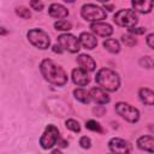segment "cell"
<instances>
[{"instance_id":"cell-1","label":"cell","mask_w":154,"mask_h":154,"mask_svg":"<svg viewBox=\"0 0 154 154\" xmlns=\"http://www.w3.org/2000/svg\"><path fill=\"white\" fill-rule=\"evenodd\" d=\"M40 70L46 81L54 85H64L67 82V75L65 71L51 59H45L40 64Z\"/></svg>"},{"instance_id":"cell-2","label":"cell","mask_w":154,"mask_h":154,"mask_svg":"<svg viewBox=\"0 0 154 154\" xmlns=\"http://www.w3.org/2000/svg\"><path fill=\"white\" fill-rule=\"evenodd\" d=\"M95 81L99 85V88L107 90V91H116L119 88L120 79L118 73H116L113 70L103 67L97 71L95 76Z\"/></svg>"},{"instance_id":"cell-3","label":"cell","mask_w":154,"mask_h":154,"mask_svg":"<svg viewBox=\"0 0 154 154\" xmlns=\"http://www.w3.org/2000/svg\"><path fill=\"white\" fill-rule=\"evenodd\" d=\"M113 20L119 26H124V28L131 29V28H135V25L138 22V18H137V14H136V12L134 10L125 8V10L118 11L114 14Z\"/></svg>"},{"instance_id":"cell-4","label":"cell","mask_w":154,"mask_h":154,"mask_svg":"<svg viewBox=\"0 0 154 154\" xmlns=\"http://www.w3.org/2000/svg\"><path fill=\"white\" fill-rule=\"evenodd\" d=\"M81 16L88 20V22H94V23H97L102 19L106 18V12L97 5H94V4H87V5H83L82 6V10H81Z\"/></svg>"},{"instance_id":"cell-5","label":"cell","mask_w":154,"mask_h":154,"mask_svg":"<svg viewBox=\"0 0 154 154\" xmlns=\"http://www.w3.org/2000/svg\"><path fill=\"white\" fill-rule=\"evenodd\" d=\"M26 36H28L29 41L31 42V45H34L35 47H37L40 49H46L51 45V40H49L48 34H46L41 29H31L28 31Z\"/></svg>"},{"instance_id":"cell-6","label":"cell","mask_w":154,"mask_h":154,"mask_svg":"<svg viewBox=\"0 0 154 154\" xmlns=\"http://www.w3.org/2000/svg\"><path fill=\"white\" fill-rule=\"evenodd\" d=\"M116 112L123 117L125 120L130 123H136L140 119V112L134 106L126 103V102H118L116 105Z\"/></svg>"},{"instance_id":"cell-7","label":"cell","mask_w":154,"mask_h":154,"mask_svg":"<svg viewBox=\"0 0 154 154\" xmlns=\"http://www.w3.org/2000/svg\"><path fill=\"white\" fill-rule=\"evenodd\" d=\"M59 130L54 125H48L40 138V144L43 149H49L59 141Z\"/></svg>"},{"instance_id":"cell-8","label":"cell","mask_w":154,"mask_h":154,"mask_svg":"<svg viewBox=\"0 0 154 154\" xmlns=\"http://www.w3.org/2000/svg\"><path fill=\"white\" fill-rule=\"evenodd\" d=\"M58 45L63 48L66 49L70 53H76L79 51V38L75 37L71 34H63L58 36Z\"/></svg>"},{"instance_id":"cell-9","label":"cell","mask_w":154,"mask_h":154,"mask_svg":"<svg viewBox=\"0 0 154 154\" xmlns=\"http://www.w3.org/2000/svg\"><path fill=\"white\" fill-rule=\"evenodd\" d=\"M108 147L113 154H130L131 144L123 138H112L108 142Z\"/></svg>"},{"instance_id":"cell-10","label":"cell","mask_w":154,"mask_h":154,"mask_svg":"<svg viewBox=\"0 0 154 154\" xmlns=\"http://www.w3.org/2000/svg\"><path fill=\"white\" fill-rule=\"evenodd\" d=\"M90 29L94 34L99 35V36H102V37H107L109 35H112L113 32V29L109 24L107 23H102V22H97V23H93L90 25Z\"/></svg>"},{"instance_id":"cell-11","label":"cell","mask_w":154,"mask_h":154,"mask_svg":"<svg viewBox=\"0 0 154 154\" xmlns=\"http://www.w3.org/2000/svg\"><path fill=\"white\" fill-rule=\"evenodd\" d=\"M90 96H91V100H94L96 103L99 105H106L109 102V96L106 94V91L99 87H95V88H91L90 91H89Z\"/></svg>"},{"instance_id":"cell-12","label":"cell","mask_w":154,"mask_h":154,"mask_svg":"<svg viewBox=\"0 0 154 154\" xmlns=\"http://www.w3.org/2000/svg\"><path fill=\"white\" fill-rule=\"evenodd\" d=\"M72 81H73L75 84L83 87V85H87L89 83L90 78H89L87 71H84L81 67H77V69H75L72 71Z\"/></svg>"},{"instance_id":"cell-13","label":"cell","mask_w":154,"mask_h":154,"mask_svg":"<svg viewBox=\"0 0 154 154\" xmlns=\"http://www.w3.org/2000/svg\"><path fill=\"white\" fill-rule=\"evenodd\" d=\"M77 63H78V65H79V67L81 69H83L84 71H94L95 70V67H96V65H95V61L93 60V58L91 57H89V55H87V54H81V55H78V58H77Z\"/></svg>"},{"instance_id":"cell-14","label":"cell","mask_w":154,"mask_h":154,"mask_svg":"<svg viewBox=\"0 0 154 154\" xmlns=\"http://www.w3.org/2000/svg\"><path fill=\"white\" fill-rule=\"evenodd\" d=\"M79 43L87 49H94L97 45V40L90 32H82L79 35Z\"/></svg>"},{"instance_id":"cell-15","label":"cell","mask_w":154,"mask_h":154,"mask_svg":"<svg viewBox=\"0 0 154 154\" xmlns=\"http://www.w3.org/2000/svg\"><path fill=\"white\" fill-rule=\"evenodd\" d=\"M137 147L142 150L154 153V137H152V136H141V137H138Z\"/></svg>"},{"instance_id":"cell-16","label":"cell","mask_w":154,"mask_h":154,"mask_svg":"<svg viewBox=\"0 0 154 154\" xmlns=\"http://www.w3.org/2000/svg\"><path fill=\"white\" fill-rule=\"evenodd\" d=\"M48 12H49V16H51V17H53V18H59L60 20H61V18H65V17H67V14H69V11H67L63 5H60V4H52V5L49 6Z\"/></svg>"},{"instance_id":"cell-17","label":"cell","mask_w":154,"mask_h":154,"mask_svg":"<svg viewBox=\"0 0 154 154\" xmlns=\"http://www.w3.org/2000/svg\"><path fill=\"white\" fill-rule=\"evenodd\" d=\"M140 100L148 106H154V91L148 88H141L138 91Z\"/></svg>"},{"instance_id":"cell-18","label":"cell","mask_w":154,"mask_h":154,"mask_svg":"<svg viewBox=\"0 0 154 154\" xmlns=\"http://www.w3.org/2000/svg\"><path fill=\"white\" fill-rule=\"evenodd\" d=\"M131 5L136 11H138L141 13H149L152 11L153 6H154V2L153 1H147V0H144V1H135L134 0L131 2Z\"/></svg>"},{"instance_id":"cell-19","label":"cell","mask_w":154,"mask_h":154,"mask_svg":"<svg viewBox=\"0 0 154 154\" xmlns=\"http://www.w3.org/2000/svg\"><path fill=\"white\" fill-rule=\"evenodd\" d=\"M73 95H75L76 100H78L82 103H89L90 100H91L90 94L84 89H75L73 90Z\"/></svg>"},{"instance_id":"cell-20","label":"cell","mask_w":154,"mask_h":154,"mask_svg":"<svg viewBox=\"0 0 154 154\" xmlns=\"http://www.w3.org/2000/svg\"><path fill=\"white\" fill-rule=\"evenodd\" d=\"M103 47L108 52H111V53H118L120 51V45L114 38H107V40H105L103 41Z\"/></svg>"},{"instance_id":"cell-21","label":"cell","mask_w":154,"mask_h":154,"mask_svg":"<svg viewBox=\"0 0 154 154\" xmlns=\"http://www.w3.org/2000/svg\"><path fill=\"white\" fill-rule=\"evenodd\" d=\"M54 28L57 30H61V31H69L71 28H72V24L65 19H61V20H58L54 23Z\"/></svg>"},{"instance_id":"cell-22","label":"cell","mask_w":154,"mask_h":154,"mask_svg":"<svg viewBox=\"0 0 154 154\" xmlns=\"http://www.w3.org/2000/svg\"><path fill=\"white\" fill-rule=\"evenodd\" d=\"M16 13H17L20 18H23V19H29V18L31 17L30 10L26 8V7H24V6H19V7H17V8H16Z\"/></svg>"},{"instance_id":"cell-23","label":"cell","mask_w":154,"mask_h":154,"mask_svg":"<svg viewBox=\"0 0 154 154\" xmlns=\"http://www.w3.org/2000/svg\"><path fill=\"white\" fill-rule=\"evenodd\" d=\"M65 125H66V128H67L69 130H71V131H73V132H79V131H81L79 123L76 122L75 119H69V120H66Z\"/></svg>"},{"instance_id":"cell-24","label":"cell","mask_w":154,"mask_h":154,"mask_svg":"<svg viewBox=\"0 0 154 154\" xmlns=\"http://www.w3.org/2000/svg\"><path fill=\"white\" fill-rule=\"evenodd\" d=\"M85 128L87 129H89V130H91V131H96V132H102V128H101V125L97 123V122H95V120H88L87 123H85Z\"/></svg>"},{"instance_id":"cell-25","label":"cell","mask_w":154,"mask_h":154,"mask_svg":"<svg viewBox=\"0 0 154 154\" xmlns=\"http://www.w3.org/2000/svg\"><path fill=\"white\" fill-rule=\"evenodd\" d=\"M138 64L142 66V67H146V69H153L154 67V60L150 58V57H142L138 61Z\"/></svg>"},{"instance_id":"cell-26","label":"cell","mask_w":154,"mask_h":154,"mask_svg":"<svg viewBox=\"0 0 154 154\" xmlns=\"http://www.w3.org/2000/svg\"><path fill=\"white\" fill-rule=\"evenodd\" d=\"M122 42L125 45V46H129V47H132L137 43L136 38L131 35V34H126V35H123L122 36Z\"/></svg>"},{"instance_id":"cell-27","label":"cell","mask_w":154,"mask_h":154,"mask_svg":"<svg viewBox=\"0 0 154 154\" xmlns=\"http://www.w3.org/2000/svg\"><path fill=\"white\" fill-rule=\"evenodd\" d=\"M79 144H81V147H82V148H84V149L90 148V146H91L90 138H89V137H87V136L81 137V138H79Z\"/></svg>"},{"instance_id":"cell-28","label":"cell","mask_w":154,"mask_h":154,"mask_svg":"<svg viewBox=\"0 0 154 154\" xmlns=\"http://www.w3.org/2000/svg\"><path fill=\"white\" fill-rule=\"evenodd\" d=\"M30 6L32 10H36V11H41L43 8V4L41 1H30Z\"/></svg>"},{"instance_id":"cell-29","label":"cell","mask_w":154,"mask_h":154,"mask_svg":"<svg viewBox=\"0 0 154 154\" xmlns=\"http://www.w3.org/2000/svg\"><path fill=\"white\" fill-rule=\"evenodd\" d=\"M130 34H135V35H142L146 32V29L144 28H131L129 29Z\"/></svg>"},{"instance_id":"cell-30","label":"cell","mask_w":154,"mask_h":154,"mask_svg":"<svg viewBox=\"0 0 154 154\" xmlns=\"http://www.w3.org/2000/svg\"><path fill=\"white\" fill-rule=\"evenodd\" d=\"M147 45L154 49V34H150L147 36Z\"/></svg>"},{"instance_id":"cell-31","label":"cell","mask_w":154,"mask_h":154,"mask_svg":"<svg viewBox=\"0 0 154 154\" xmlns=\"http://www.w3.org/2000/svg\"><path fill=\"white\" fill-rule=\"evenodd\" d=\"M63 51H64V49H63L58 43L53 46V52H55V53H59V54H60V53H63Z\"/></svg>"},{"instance_id":"cell-32","label":"cell","mask_w":154,"mask_h":154,"mask_svg":"<svg viewBox=\"0 0 154 154\" xmlns=\"http://www.w3.org/2000/svg\"><path fill=\"white\" fill-rule=\"evenodd\" d=\"M58 144H59L60 147H66V146H67V142H65V141H60V138H59Z\"/></svg>"},{"instance_id":"cell-33","label":"cell","mask_w":154,"mask_h":154,"mask_svg":"<svg viewBox=\"0 0 154 154\" xmlns=\"http://www.w3.org/2000/svg\"><path fill=\"white\" fill-rule=\"evenodd\" d=\"M103 7H105V8H108V11H112V10H113V5H107V4H105Z\"/></svg>"},{"instance_id":"cell-34","label":"cell","mask_w":154,"mask_h":154,"mask_svg":"<svg viewBox=\"0 0 154 154\" xmlns=\"http://www.w3.org/2000/svg\"><path fill=\"white\" fill-rule=\"evenodd\" d=\"M51 154H63V153H61V152H60L59 149H54V150H53V152H52Z\"/></svg>"}]
</instances>
